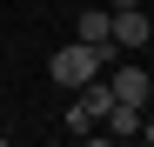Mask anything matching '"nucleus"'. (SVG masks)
<instances>
[{"instance_id": "obj_1", "label": "nucleus", "mask_w": 154, "mask_h": 147, "mask_svg": "<svg viewBox=\"0 0 154 147\" xmlns=\"http://www.w3.org/2000/svg\"><path fill=\"white\" fill-rule=\"evenodd\" d=\"M47 74H54L60 87H87L94 74H100V54L87 40H67V47H54V60H47Z\"/></svg>"}, {"instance_id": "obj_2", "label": "nucleus", "mask_w": 154, "mask_h": 147, "mask_svg": "<svg viewBox=\"0 0 154 147\" xmlns=\"http://www.w3.org/2000/svg\"><path fill=\"white\" fill-rule=\"evenodd\" d=\"M74 94H81V100L67 107V134H87L94 120H100V114L114 107V87H107V80H100V74H94V80H87V87H74Z\"/></svg>"}, {"instance_id": "obj_3", "label": "nucleus", "mask_w": 154, "mask_h": 147, "mask_svg": "<svg viewBox=\"0 0 154 147\" xmlns=\"http://www.w3.org/2000/svg\"><path fill=\"white\" fill-rule=\"evenodd\" d=\"M107 87H114V100H134V107H154V74H147V67H121L114 80H107Z\"/></svg>"}, {"instance_id": "obj_4", "label": "nucleus", "mask_w": 154, "mask_h": 147, "mask_svg": "<svg viewBox=\"0 0 154 147\" xmlns=\"http://www.w3.org/2000/svg\"><path fill=\"white\" fill-rule=\"evenodd\" d=\"M154 40V20L141 7H114V47H147Z\"/></svg>"}, {"instance_id": "obj_5", "label": "nucleus", "mask_w": 154, "mask_h": 147, "mask_svg": "<svg viewBox=\"0 0 154 147\" xmlns=\"http://www.w3.org/2000/svg\"><path fill=\"white\" fill-rule=\"evenodd\" d=\"M74 40H87V47H107V40H114V7H87L81 20H74Z\"/></svg>"}, {"instance_id": "obj_6", "label": "nucleus", "mask_w": 154, "mask_h": 147, "mask_svg": "<svg viewBox=\"0 0 154 147\" xmlns=\"http://www.w3.org/2000/svg\"><path fill=\"white\" fill-rule=\"evenodd\" d=\"M141 140H154V120H141Z\"/></svg>"}]
</instances>
